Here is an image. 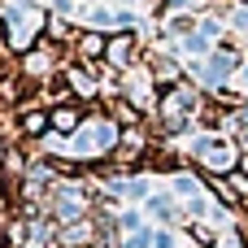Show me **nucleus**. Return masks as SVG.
I'll return each mask as SVG.
<instances>
[{
	"label": "nucleus",
	"mask_w": 248,
	"mask_h": 248,
	"mask_svg": "<svg viewBox=\"0 0 248 248\" xmlns=\"http://www.w3.org/2000/svg\"><path fill=\"white\" fill-rule=\"evenodd\" d=\"M22 131H26V135H44V131H48V113H44V109H26V113H22Z\"/></svg>",
	"instance_id": "obj_2"
},
{
	"label": "nucleus",
	"mask_w": 248,
	"mask_h": 248,
	"mask_svg": "<svg viewBox=\"0 0 248 248\" xmlns=\"http://www.w3.org/2000/svg\"><path fill=\"white\" fill-rule=\"evenodd\" d=\"M109 57H113V61L122 65V61L131 57V39H118V44H109Z\"/></svg>",
	"instance_id": "obj_5"
},
{
	"label": "nucleus",
	"mask_w": 248,
	"mask_h": 248,
	"mask_svg": "<svg viewBox=\"0 0 248 248\" xmlns=\"http://www.w3.org/2000/svg\"><path fill=\"white\" fill-rule=\"evenodd\" d=\"M48 126H57V131H74V126H78V109H70V105L61 109V105H57V109L48 113Z\"/></svg>",
	"instance_id": "obj_1"
},
{
	"label": "nucleus",
	"mask_w": 248,
	"mask_h": 248,
	"mask_svg": "<svg viewBox=\"0 0 248 248\" xmlns=\"http://www.w3.org/2000/svg\"><path fill=\"white\" fill-rule=\"evenodd\" d=\"M70 87H74L78 96H92V92H96V83H92L87 74H78V70H70Z\"/></svg>",
	"instance_id": "obj_3"
},
{
	"label": "nucleus",
	"mask_w": 248,
	"mask_h": 248,
	"mask_svg": "<svg viewBox=\"0 0 248 248\" xmlns=\"http://www.w3.org/2000/svg\"><path fill=\"white\" fill-rule=\"evenodd\" d=\"M78 48H83V57H100V52H105V39H100V35H83Z\"/></svg>",
	"instance_id": "obj_4"
}]
</instances>
